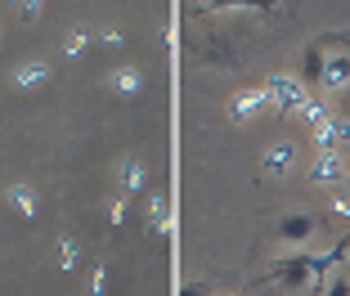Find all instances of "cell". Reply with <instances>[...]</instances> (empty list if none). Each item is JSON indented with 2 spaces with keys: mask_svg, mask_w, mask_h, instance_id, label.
I'll return each instance as SVG.
<instances>
[{
  "mask_svg": "<svg viewBox=\"0 0 350 296\" xmlns=\"http://www.w3.org/2000/svg\"><path fill=\"white\" fill-rule=\"evenodd\" d=\"M99 45H108V50H122L126 45V31L122 27H99V36H94Z\"/></svg>",
  "mask_w": 350,
  "mask_h": 296,
  "instance_id": "17",
  "label": "cell"
},
{
  "mask_svg": "<svg viewBox=\"0 0 350 296\" xmlns=\"http://www.w3.org/2000/svg\"><path fill=\"white\" fill-rule=\"evenodd\" d=\"M50 77H54V68H50L45 59H23L18 68L10 72V85L27 94V90H41V85H50Z\"/></svg>",
  "mask_w": 350,
  "mask_h": 296,
  "instance_id": "9",
  "label": "cell"
},
{
  "mask_svg": "<svg viewBox=\"0 0 350 296\" xmlns=\"http://www.w3.org/2000/svg\"><path fill=\"white\" fill-rule=\"evenodd\" d=\"M108 220H113V225L126 220V198H113V202H108Z\"/></svg>",
  "mask_w": 350,
  "mask_h": 296,
  "instance_id": "20",
  "label": "cell"
},
{
  "mask_svg": "<svg viewBox=\"0 0 350 296\" xmlns=\"http://www.w3.org/2000/svg\"><path fill=\"white\" fill-rule=\"evenodd\" d=\"M5 202H10L14 211L23 215V220H41V193H36V189H31L27 180L5 184Z\"/></svg>",
  "mask_w": 350,
  "mask_h": 296,
  "instance_id": "10",
  "label": "cell"
},
{
  "mask_svg": "<svg viewBox=\"0 0 350 296\" xmlns=\"http://www.w3.org/2000/svg\"><path fill=\"white\" fill-rule=\"evenodd\" d=\"M323 296H350V283L341 274H328V283H323Z\"/></svg>",
  "mask_w": 350,
  "mask_h": 296,
  "instance_id": "19",
  "label": "cell"
},
{
  "mask_svg": "<svg viewBox=\"0 0 350 296\" xmlns=\"http://www.w3.org/2000/svg\"><path fill=\"white\" fill-rule=\"evenodd\" d=\"M297 162H301L297 139H274L265 148V157H260V175H265V180H288V175L297 171Z\"/></svg>",
  "mask_w": 350,
  "mask_h": 296,
  "instance_id": "3",
  "label": "cell"
},
{
  "mask_svg": "<svg viewBox=\"0 0 350 296\" xmlns=\"http://www.w3.org/2000/svg\"><path fill=\"white\" fill-rule=\"evenodd\" d=\"M90 27H72V31H63V59H81L85 50H90Z\"/></svg>",
  "mask_w": 350,
  "mask_h": 296,
  "instance_id": "13",
  "label": "cell"
},
{
  "mask_svg": "<svg viewBox=\"0 0 350 296\" xmlns=\"http://www.w3.org/2000/svg\"><path fill=\"white\" fill-rule=\"evenodd\" d=\"M323 260H310V256H292L288 265H278L274 269V283L283 287V292H292V296H306V292H314L319 287V274H323Z\"/></svg>",
  "mask_w": 350,
  "mask_h": 296,
  "instance_id": "2",
  "label": "cell"
},
{
  "mask_svg": "<svg viewBox=\"0 0 350 296\" xmlns=\"http://www.w3.org/2000/svg\"><path fill=\"white\" fill-rule=\"evenodd\" d=\"M108 90H113L117 99H139V94H144V68H139V63H117V68L108 72Z\"/></svg>",
  "mask_w": 350,
  "mask_h": 296,
  "instance_id": "7",
  "label": "cell"
},
{
  "mask_svg": "<svg viewBox=\"0 0 350 296\" xmlns=\"http://www.w3.org/2000/svg\"><path fill=\"white\" fill-rule=\"evenodd\" d=\"M346 198H350V171H346Z\"/></svg>",
  "mask_w": 350,
  "mask_h": 296,
  "instance_id": "22",
  "label": "cell"
},
{
  "mask_svg": "<svg viewBox=\"0 0 350 296\" xmlns=\"http://www.w3.org/2000/svg\"><path fill=\"white\" fill-rule=\"evenodd\" d=\"M113 184H117V198L144 193V189H148V166H144V157L126 153L122 162H117V171H113Z\"/></svg>",
  "mask_w": 350,
  "mask_h": 296,
  "instance_id": "5",
  "label": "cell"
},
{
  "mask_svg": "<svg viewBox=\"0 0 350 296\" xmlns=\"http://www.w3.org/2000/svg\"><path fill=\"white\" fill-rule=\"evenodd\" d=\"M144 220H148V234L166 238V234H171V198H166V193H148Z\"/></svg>",
  "mask_w": 350,
  "mask_h": 296,
  "instance_id": "11",
  "label": "cell"
},
{
  "mask_svg": "<svg viewBox=\"0 0 350 296\" xmlns=\"http://www.w3.org/2000/svg\"><path fill=\"white\" fill-rule=\"evenodd\" d=\"M346 265H350V247H346Z\"/></svg>",
  "mask_w": 350,
  "mask_h": 296,
  "instance_id": "24",
  "label": "cell"
},
{
  "mask_svg": "<svg viewBox=\"0 0 350 296\" xmlns=\"http://www.w3.org/2000/svg\"><path fill=\"white\" fill-rule=\"evenodd\" d=\"M0 50H5V27H0Z\"/></svg>",
  "mask_w": 350,
  "mask_h": 296,
  "instance_id": "23",
  "label": "cell"
},
{
  "mask_svg": "<svg viewBox=\"0 0 350 296\" xmlns=\"http://www.w3.org/2000/svg\"><path fill=\"white\" fill-rule=\"evenodd\" d=\"M54 260H59L63 274H72V269L81 265V243H77V238H59V247H54Z\"/></svg>",
  "mask_w": 350,
  "mask_h": 296,
  "instance_id": "14",
  "label": "cell"
},
{
  "mask_svg": "<svg viewBox=\"0 0 350 296\" xmlns=\"http://www.w3.org/2000/svg\"><path fill=\"white\" fill-rule=\"evenodd\" d=\"M269 108V94H265V85H247V90H238L234 99H229V117H234V126H247V122H256L260 113Z\"/></svg>",
  "mask_w": 350,
  "mask_h": 296,
  "instance_id": "6",
  "label": "cell"
},
{
  "mask_svg": "<svg viewBox=\"0 0 350 296\" xmlns=\"http://www.w3.org/2000/svg\"><path fill=\"white\" fill-rule=\"evenodd\" d=\"M180 296H211V292H206V283H185V287H180Z\"/></svg>",
  "mask_w": 350,
  "mask_h": 296,
  "instance_id": "21",
  "label": "cell"
},
{
  "mask_svg": "<svg viewBox=\"0 0 350 296\" xmlns=\"http://www.w3.org/2000/svg\"><path fill=\"white\" fill-rule=\"evenodd\" d=\"M314 180L319 184H328V180H341V157H337V148H328V153L314 162Z\"/></svg>",
  "mask_w": 350,
  "mask_h": 296,
  "instance_id": "15",
  "label": "cell"
},
{
  "mask_svg": "<svg viewBox=\"0 0 350 296\" xmlns=\"http://www.w3.org/2000/svg\"><path fill=\"white\" fill-rule=\"evenodd\" d=\"M103 287H108V265L99 260V265L90 269V296H103Z\"/></svg>",
  "mask_w": 350,
  "mask_h": 296,
  "instance_id": "18",
  "label": "cell"
},
{
  "mask_svg": "<svg viewBox=\"0 0 350 296\" xmlns=\"http://www.w3.org/2000/svg\"><path fill=\"white\" fill-rule=\"evenodd\" d=\"M18 18L23 23H41L45 18V0H23V5H18Z\"/></svg>",
  "mask_w": 350,
  "mask_h": 296,
  "instance_id": "16",
  "label": "cell"
},
{
  "mask_svg": "<svg viewBox=\"0 0 350 296\" xmlns=\"http://www.w3.org/2000/svg\"><path fill=\"white\" fill-rule=\"evenodd\" d=\"M323 90H350V50L346 45H328V59H323Z\"/></svg>",
  "mask_w": 350,
  "mask_h": 296,
  "instance_id": "8",
  "label": "cell"
},
{
  "mask_svg": "<svg viewBox=\"0 0 350 296\" xmlns=\"http://www.w3.org/2000/svg\"><path fill=\"white\" fill-rule=\"evenodd\" d=\"M323 59H328V45H310V50H306V63H301V81H306V85L323 81Z\"/></svg>",
  "mask_w": 350,
  "mask_h": 296,
  "instance_id": "12",
  "label": "cell"
},
{
  "mask_svg": "<svg viewBox=\"0 0 350 296\" xmlns=\"http://www.w3.org/2000/svg\"><path fill=\"white\" fill-rule=\"evenodd\" d=\"M274 238H278V247H283V252L306 256V247L319 238V220H314L310 211H288V215H278Z\"/></svg>",
  "mask_w": 350,
  "mask_h": 296,
  "instance_id": "1",
  "label": "cell"
},
{
  "mask_svg": "<svg viewBox=\"0 0 350 296\" xmlns=\"http://www.w3.org/2000/svg\"><path fill=\"white\" fill-rule=\"evenodd\" d=\"M265 94H269V108H306V81L292 77V72H274L265 81Z\"/></svg>",
  "mask_w": 350,
  "mask_h": 296,
  "instance_id": "4",
  "label": "cell"
}]
</instances>
